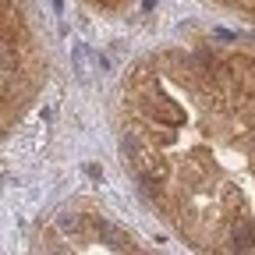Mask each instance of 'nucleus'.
Masks as SVG:
<instances>
[{"instance_id":"obj_1","label":"nucleus","mask_w":255,"mask_h":255,"mask_svg":"<svg viewBox=\"0 0 255 255\" xmlns=\"http://www.w3.org/2000/svg\"><path fill=\"white\" fill-rule=\"evenodd\" d=\"M121 152L188 245L255 252V53L142 60L124 85Z\"/></svg>"},{"instance_id":"obj_2","label":"nucleus","mask_w":255,"mask_h":255,"mask_svg":"<svg viewBox=\"0 0 255 255\" xmlns=\"http://www.w3.org/2000/svg\"><path fill=\"white\" fill-rule=\"evenodd\" d=\"M220 4L231 11H241V14H255V0H220Z\"/></svg>"}]
</instances>
